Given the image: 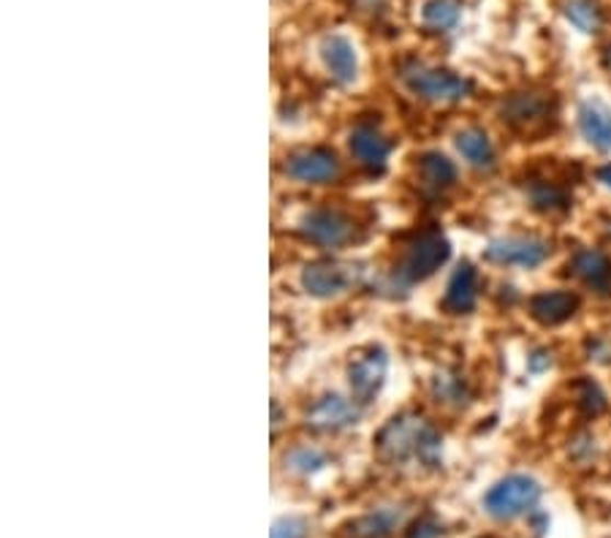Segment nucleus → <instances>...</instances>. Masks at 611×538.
<instances>
[{"mask_svg":"<svg viewBox=\"0 0 611 538\" xmlns=\"http://www.w3.org/2000/svg\"><path fill=\"white\" fill-rule=\"evenodd\" d=\"M376 451L387 466H418L435 471L443 455V438L418 413H400L376 435Z\"/></svg>","mask_w":611,"mask_h":538,"instance_id":"f257e3e1","label":"nucleus"},{"mask_svg":"<svg viewBox=\"0 0 611 538\" xmlns=\"http://www.w3.org/2000/svg\"><path fill=\"white\" fill-rule=\"evenodd\" d=\"M557 99L541 88L508 93L500 104V121L524 139H541L557 128Z\"/></svg>","mask_w":611,"mask_h":538,"instance_id":"f03ea898","label":"nucleus"},{"mask_svg":"<svg viewBox=\"0 0 611 538\" xmlns=\"http://www.w3.org/2000/svg\"><path fill=\"white\" fill-rule=\"evenodd\" d=\"M400 82L407 93L429 104H460L471 95L473 82L468 77L449 71V68H435L418 60H405L400 66Z\"/></svg>","mask_w":611,"mask_h":538,"instance_id":"7ed1b4c3","label":"nucleus"},{"mask_svg":"<svg viewBox=\"0 0 611 538\" xmlns=\"http://www.w3.org/2000/svg\"><path fill=\"white\" fill-rule=\"evenodd\" d=\"M541 495L543 490L533 476L511 473L489 487V492L484 495V512L497 523H511V519L535 512Z\"/></svg>","mask_w":611,"mask_h":538,"instance_id":"20e7f679","label":"nucleus"},{"mask_svg":"<svg viewBox=\"0 0 611 538\" xmlns=\"http://www.w3.org/2000/svg\"><path fill=\"white\" fill-rule=\"evenodd\" d=\"M451 256L449 237L440 229H424L413 237L411 245L405 248L403 259L397 264V281L411 286V283H422L433 277L435 272L443 267Z\"/></svg>","mask_w":611,"mask_h":538,"instance_id":"39448f33","label":"nucleus"},{"mask_svg":"<svg viewBox=\"0 0 611 538\" xmlns=\"http://www.w3.org/2000/svg\"><path fill=\"white\" fill-rule=\"evenodd\" d=\"M549 256H552V242L539 234L495 237L484 251L486 262L506 270H539Z\"/></svg>","mask_w":611,"mask_h":538,"instance_id":"423d86ee","label":"nucleus"},{"mask_svg":"<svg viewBox=\"0 0 611 538\" xmlns=\"http://www.w3.org/2000/svg\"><path fill=\"white\" fill-rule=\"evenodd\" d=\"M299 231L319 248H345L359 237V226L348 213L337 207H315L302 215Z\"/></svg>","mask_w":611,"mask_h":538,"instance_id":"0eeeda50","label":"nucleus"},{"mask_svg":"<svg viewBox=\"0 0 611 538\" xmlns=\"http://www.w3.org/2000/svg\"><path fill=\"white\" fill-rule=\"evenodd\" d=\"M387 370H389V356L381 345H367V348L356 351L354 359H350L348 365V384L356 403L367 405L376 400V394L381 392L383 381H387Z\"/></svg>","mask_w":611,"mask_h":538,"instance_id":"6e6552de","label":"nucleus"},{"mask_svg":"<svg viewBox=\"0 0 611 538\" xmlns=\"http://www.w3.org/2000/svg\"><path fill=\"white\" fill-rule=\"evenodd\" d=\"M359 267L343 262H313L302 270V288L310 297L332 299L350 291L359 283Z\"/></svg>","mask_w":611,"mask_h":538,"instance_id":"1a4fd4ad","label":"nucleus"},{"mask_svg":"<svg viewBox=\"0 0 611 538\" xmlns=\"http://www.w3.org/2000/svg\"><path fill=\"white\" fill-rule=\"evenodd\" d=\"M286 178L297 180L304 185H326L335 183L339 178V161L332 150L326 147H310V150H299L286 158L283 163Z\"/></svg>","mask_w":611,"mask_h":538,"instance_id":"9d476101","label":"nucleus"},{"mask_svg":"<svg viewBox=\"0 0 611 538\" xmlns=\"http://www.w3.org/2000/svg\"><path fill=\"white\" fill-rule=\"evenodd\" d=\"M581 308V297L570 288H546L530 297L528 313L535 324L560 327L574 319Z\"/></svg>","mask_w":611,"mask_h":538,"instance_id":"9b49d317","label":"nucleus"},{"mask_svg":"<svg viewBox=\"0 0 611 538\" xmlns=\"http://www.w3.org/2000/svg\"><path fill=\"white\" fill-rule=\"evenodd\" d=\"M361 411L356 400H345L339 394H324L315 400L308 411V427L319 430V433H339V430L350 427L359 422Z\"/></svg>","mask_w":611,"mask_h":538,"instance_id":"f8f14e48","label":"nucleus"},{"mask_svg":"<svg viewBox=\"0 0 611 538\" xmlns=\"http://www.w3.org/2000/svg\"><path fill=\"white\" fill-rule=\"evenodd\" d=\"M576 126L581 139L598 152H611V110L601 99L579 101L576 110Z\"/></svg>","mask_w":611,"mask_h":538,"instance_id":"ddd939ff","label":"nucleus"},{"mask_svg":"<svg viewBox=\"0 0 611 538\" xmlns=\"http://www.w3.org/2000/svg\"><path fill=\"white\" fill-rule=\"evenodd\" d=\"M570 275L601 297L611 294V259L601 248H579L570 259Z\"/></svg>","mask_w":611,"mask_h":538,"instance_id":"4468645a","label":"nucleus"},{"mask_svg":"<svg viewBox=\"0 0 611 538\" xmlns=\"http://www.w3.org/2000/svg\"><path fill=\"white\" fill-rule=\"evenodd\" d=\"M348 145H350V152H354V158L359 161V167H365L367 172L381 174L383 169H387L392 145H389L387 136L378 131L376 126H370V123L356 126L354 131H350Z\"/></svg>","mask_w":611,"mask_h":538,"instance_id":"2eb2a0df","label":"nucleus"},{"mask_svg":"<svg viewBox=\"0 0 611 538\" xmlns=\"http://www.w3.org/2000/svg\"><path fill=\"white\" fill-rule=\"evenodd\" d=\"M321 60H324L330 77L339 84H350L359 77V58H356V47L339 33L324 36L321 42Z\"/></svg>","mask_w":611,"mask_h":538,"instance_id":"dca6fc26","label":"nucleus"},{"mask_svg":"<svg viewBox=\"0 0 611 538\" xmlns=\"http://www.w3.org/2000/svg\"><path fill=\"white\" fill-rule=\"evenodd\" d=\"M475 305H479V272L471 262H462L446 286L443 310L451 316H468L473 313Z\"/></svg>","mask_w":611,"mask_h":538,"instance_id":"f3484780","label":"nucleus"},{"mask_svg":"<svg viewBox=\"0 0 611 538\" xmlns=\"http://www.w3.org/2000/svg\"><path fill=\"white\" fill-rule=\"evenodd\" d=\"M524 196H528L530 207L541 215H563L574 207V196L563 183L549 178H533L524 185Z\"/></svg>","mask_w":611,"mask_h":538,"instance_id":"a211bd4d","label":"nucleus"},{"mask_svg":"<svg viewBox=\"0 0 611 538\" xmlns=\"http://www.w3.org/2000/svg\"><path fill=\"white\" fill-rule=\"evenodd\" d=\"M457 152L465 158L468 167H473L475 172H492L497 167V152L492 145L489 134L479 126H468L457 134L454 139Z\"/></svg>","mask_w":611,"mask_h":538,"instance_id":"6ab92c4d","label":"nucleus"},{"mask_svg":"<svg viewBox=\"0 0 611 538\" xmlns=\"http://www.w3.org/2000/svg\"><path fill=\"white\" fill-rule=\"evenodd\" d=\"M418 178L422 185L433 194H443V191L454 188L457 183V167L451 158H446L443 152L429 150L418 158Z\"/></svg>","mask_w":611,"mask_h":538,"instance_id":"aec40b11","label":"nucleus"},{"mask_svg":"<svg viewBox=\"0 0 611 538\" xmlns=\"http://www.w3.org/2000/svg\"><path fill=\"white\" fill-rule=\"evenodd\" d=\"M433 398L449 408H465L471 403L473 392L471 384H468V378L460 370H440L433 378Z\"/></svg>","mask_w":611,"mask_h":538,"instance_id":"412c9836","label":"nucleus"},{"mask_svg":"<svg viewBox=\"0 0 611 538\" xmlns=\"http://www.w3.org/2000/svg\"><path fill=\"white\" fill-rule=\"evenodd\" d=\"M563 14L585 36H596L603 27V9L598 0H565Z\"/></svg>","mask_w":611,"mask_h":538,"instance_id":"4be33fe9","label":"nucleus"},{"mask_svg":"<svg viewBox=\"0 0 611 538\" xmlns=\"http://www.w3.org/2000/svg\"><path fill=\"white\" fill-rule=\"evenodd\" d=\"M462 16L460 0H427L422 9V25L429 33H449Z\"/></svg>","mask_w":611,"mask_h":538,"instance_id":"5701e85b","label":"nucleus"},{"mask_svg":"<svg viewBox=\"0 0 611 538\" xmlns=\"http://www.w3.org/2000/svg\"><path fill=\"white\" fill-rule=\"evenodd\" d=\"M403 512L397 508H381V512L365 514L350 525V536L354 538H389L397 530Z\"/></svg>","mask_w":611,"mask_h":538,"instance_id":"b1692460","label":"nucleus"},{"mask_svg":"<svg viewBox=\"0 0 611 538\" xmlns=\"http://www.w3.org/2000/svg\"><path fill=\"white\" fill-rule=\"evenodd\" d=\"M574 403L581 411V416L598 419L601 413H607L609 398H607V392L601 389V384L592 381V378H587V376H581L579 381L574 384Z\"/></svg>","mask_w":611,"mask_h":538,"instance_id":"393cba45","label":"nucleus"},{"mask_svg":"<svg viewBox=\"0 0 611 538\" xmlns=\"http://www.w3.org/2000/svg\"><path fill=\"white\" fill-rule=\"evenodd\" d=\"M286 462L293 473L308 476V473L321 471V468L326 466V457H324V451L315 449V446H297V449L288 451Z\"/></svg>","mask_w":611,"mask_h":538,"instance_id":"a878e982","label":"nucleus"},{"mask_svg":"<svg viewBox=\"0 0 611 538\" xmlns=\"http://www.w3.org/2000/svg\"><path fill=\"white\" fill-rule=\"evenodd\" d=\"M570 457H574L579 466H592L598 460V438L592 433H579L570 440Z\"/></svg>","mask_w":611,"mask_h":538,"instance_id":"bb28decb","label":"nucleus"},{"mask_svg":"<svg viewBox=\"0 0 611 538\" xmlns=\"http://www.w3.org/2000/svg\"><path fill=\"white\" fill-rule=\"evenodd\" d=\"M308 536V523L299 517H283L277 519L272 528V538H304Z\"/></svg>","mask_w":611,"mask_h":538,"instance_id":"cd10ccee","label":"nucleus"},{"mask_svg":"<svg viewBox=\"0 0 611 538\" xmlns=\"http://www.w3.org/2000/svg\"><path fill=\"white\" fill-rule=\"evenodd\" d=\"M405 538H440V523L435 517H422L411 525Z\"/></svg>","mask_w":611,"mask_h":538,"instance_id":"c85d7f7f","label":"nucleus"},{"mask_svg":"<svg viewBox=\"0 0 611 538\" xmlns=\"http://www.w3.org/2000/svg\"><path fill=\"white\" fill-rule=\"evenodd\" d=\"M587 356L598 365H611V340L607 337H592L587 343Z\"/></svg>","mask_w":611,"mask_h":538,"instance_id":"c756f323","label":"nucleus"},{"mask_svg":"<svg viewBox=\"0 0 611 538\" xmlns=\"http://www.w3.org/2000/svg\"><path fill=\"white\" fill-rule=\"evenodd\" d=\"M554 365V359H552V351H546V348H539V351H533V354L528 356V367L533 373H543V370H549V367Z\"/></svg>","mask_w":611,"mask_h":538,"instance_id":"7c9ffc66","label":"nucleus"},{"mask_svg":"<svg viewBox=\"0 0 611 538\" xmlns=\"http://www.w3.org/2000/svg\"><path fill=\"white\" fill-rule=\"evenodd\" d=\"M356 11H367V14H381L387 11V0H348Z\"/></svg>","mask_w":611,"mask_h":538,"instance_id":"2f4dec72","label":"nucleus"},{"mask_svg":"<svg viewBox=\"0 0 611 538\" xmlns=\"http://www.w3.org/2000/svg\"><path fill=\"white\" fill-rule=\"evenodd\" d=\"M596 178H598V183H603V188L611 191V161L603 163V167H598Z\"/></svg>","mask_w":611,"mask_h":538,"instance_id":"473e14b6","label":"nucleus"},{"mask_svg":"<svg viewBox=\"0 0 611 538\" xmlns=\"http://www.w3.org/2000/svg\"><path fill=\"white\" fill-rule=\"evenodd\" d=\"M603 64H607V68L611 71V47L607 49V55H603Z\"/></svg>","mask_w":611,"mask_h":538,"instance_id":"72a5a7b5","label":"nucleus"}]
</instances>
